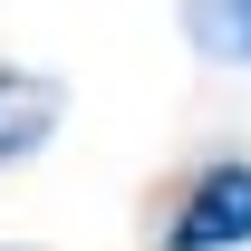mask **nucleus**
Segmentation results:
<instances>
[{"instance_id": "2", "label": "nucleus", "mask_w": 251, "mask_h": 251, "mask_svg": "<svg viewBox=\"0 0 251 251\" xmlns=\"http://www.w3.org/2000/svg\"><path fill=\"white\" fill-rule=\"evenodd\" d=\"M58 116H68V87H58V77H39V68H0V164L39 155V145L58 135Z\"/></svg>"}, {"instance_id": "1", "label": "nucleus", "mask_w": 251, "mask_h": 251, "mask_svg": "<svg viewBox=\"0 0 251 251\" xmlns=\"http://www.w3.org/2000/svg\"><path fill=\"white\" fill-rule=\"evenodd\" d=\"M164 251H251V155H222L184 184Z\"/></svg>"}, {"instance_id": "3", "label": "nucleus", "mask_w": 251, "mask_h": 251, "mask_svg": "<svg viewBox=\"0 0 251 251\" xmlns=\"http://www.w3.org/2000/svg\"><path fill=\"white\" fill-rule=\"evenodd\" d=\"M184 39L213 68H251V0H184Z\"/></svg>"}]
</instances>
